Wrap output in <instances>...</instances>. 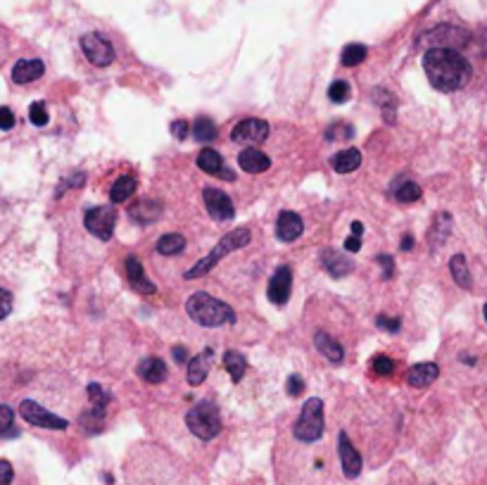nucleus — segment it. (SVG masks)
Returning a JSON list of instances; mask_svg holds the SVG:
<instances>
[{
    "label": "nucleus",
    "mask_w": 487,
    "mask_h": 485,
    "mask_svg": "<svg viewBox=\"0 0 487 485\" xmlns=\"http://www.w3.org/2000/svg\"><path fill=\"white\" fill-rule=\"evenodd\" d=\"M89 397H91V402H93V407H105L107 410V402L112 400V395L102 388L100 383H91L89 385Z\"/></svg>",
    "instance_id": "obj_38"
},
{
    "label": "nucleus",
    "mask_w": 487,
    "mask_h": 485,
    "mask_svg": "<svg viewBox=\"0 0 487 485\" xmlns=\"http://www.w3.org/2000/svg\"><path fill=\"white\" fill-rule=\"evenodd\" d=\"M399 248H402L404 253H409V250L414 248V236H412V233H407V236L402 238V245H399Z\"/></svg>",
    "instance_id": "obj_49"
},
{
    "label": "nucleus",
    "mask_w": 487,
    "mask_h": 485,
    "mask_svg": "<svg viewBox=\"0 0 487 485\" xmlns=\"http://www.w3.org/2000/svg\"><path fill=\"white\" fill-rule=\"evenodd\" d=\"M450 231H452V217L440 214L433 224V231H430V245H442L447 241V236H450Z\"/></svg>",
    "instance_id": "obj_32"
},
{
    "label": "nucleus",
    "mask_w": 487,
    "mask_h": 485,
    "mask_svg": "<svg viewBox=\"0 0 487 485\" xmlns=\"http://www.w3.org/2000/svg\"><path fill=\"white\" fill-rule=\"evenodd\" d=\"M423 72L430 86L440 93L461 91L470 81V62L452 48H428L423 55Z\"/></svg>",
    "instance_id": "obj_1"
},
{
    "label": "nucleus",
    "mask_w": 487,
    "mask_h": 485,
    "mask_svg": "<svg viewBox=\"0 0 487 485\" xmlns=\"http://www.w3.org/2000/svg\"><path fill=\"white\" fill-rule=\"evenodd\" d=\"M19 430L15 428V412L8 405H0V438H17Z\"/></svg>",
    "instance_id": "obj_33"
},
{
    "label": "nucleus",
    "mask_w": 487,
    "mask_h": 485,
    "mask_svg": "<svg viewBox=\"0 0 487 485\" xmlns=\"http://www.w3.org/2000/svg\"><path fill=\"white\" fill-rule=\"evenodd\" d=\"M293 435L300 443H316L324 435V402L319 397H309L304 402L300 419L293 426Z\"/></svg>",
    "instance_id": "obj_5"
},
{
    "label": "nucleus",
    "mask_w": 487,
    "mask_h": 485,
    "mask_svg": "<svg viewBox=\"0 0 487 485\" xmlns=\"http://www.w3.org/2000/svg\"><path fill=\"white\" fill-rule=\"evenodd\" d=\"M223 369L228 372L233 383H240L245 376V369H248V362H245V357L240 355V352L228 350L226 355H223Z\"/></svg>",
    "instance_id": "obj_26"
},
{
    "label": "nucleus",
    "mask_w": 487,
    "mask_h": 485,
    "mask_svg": "<svg viewBox=\"0 0 487 485\" xmlns=\"http://www.w3.org/2000/svg\"><path fill=\"white\" fill-rule=\"evenodd\" d=\"M193 136H195V140H198V143H212V140H214L217 136H219L217 124L212 122L210 117L200 114V117L195 119V124H193Z\"/></svg>",
    "instance_id": "obj_28"
},
{
    "label": "nucleus",
    "mask_w": 487,
    "mask_h": 485,
    "mask_svg": "<svg viewBox=\"0 0 487 485\" xmlns=\"http://www.w3.org/2000/svg\"><path fill=\"white\" fill-rule=\"evenodd\" d=\"M86 231L93 233L100 241H109L114 233V224H117V212H114L112 205H100L93 207V210L86 212L84 217Z\"/></svg>",
    "instance_id": "obj_7"
},
{
    "label": "nucleus",
    "mask_w": 487,
    "mask_h": 485,
    "mask_svg": "<svg viewBox=\"0 0 487 485\" xmlns=\"http://www.w3.org/2000/svg\"><path fill=\"white\" fill-rule=\"evenodd\" d=\"M238 165H240L243 172H248V174H261V172H266V169L271 167V160H269V155H264L261 150L245 148L238 155Z\"/></svg>",
    "instance_id": "obj_21"
},
{
    "label": "nucleus",
    "mask_w": 487,
    "mask_h": 485,
    "mask_svg": "<svg viewBox=\"0 0 487 485\" xmlns=\"http://www.w3.org/2000/svg\"><path fill=\"white\" fill-rule=\"evenodd\" d=\"M483 312H485V319H487V302H485V307H483Z\"/></svg>",
    "instance_id": "obj_51"
},
{
    "label": "nucleus",
    "mask_w": 487,
    "mask_h": 485,
    "mask_svg": "<svg viewBox=\"0 0 487 485\" xmlns=\"http://www.w3.org/2000/svg\"><path fill=\"white\" fill-rule=\"evenodd\" d=\"M185 250V238L181 233H167L157 241V253L164 255V257H172V255H178Z\"/></svg>",
    "instance_id": "obj_30"
},
{
    "label": "nucleus",
    "mask_w": 487,
    "mask_h": 485,
    "mask_svg": "<svg viewBox=\"0 0 487 485\" xmlns=\"http://www.w3.org/2000/svg\"><path fill=\"white\" fill-rule=\"evenodd\" d=\"M185 312L195 324L205 329H219V326L235 324V312L221 300L207 295V293H193L185 300Z\"/></svg>",
    "instance_id": "obj_2"
},
{
    "label": "nucleus",
    "mask_w": 487,
    "mask_h": 485,
    "mask_svg": "<svg viewBox=\"0 0 487 485\" xmlns=\"http://www.w3.org/2000/svg\"><path fill=\"white\" fill-rule=\"evenodd\" d=\"M190 134V124L185 122V119H176V122H172V136L176 140H185V136Z\"/></svg>",
    "instance_id": "obj_44"
},
{
    "label": "nucleus",
    "mask_w": 487,
    "mask_h": 485,
    "mask_svg": "<svg viewBox=\"0 0 487 485\" xmlns=\"http://www.w3.org/2000/svg\"><path fill=\"white\" fill-rule=\"evenodd\" d=\"M349 95H352V91H349V84H347V81H333L331 89H328V98H331L333 102H338V105L347 102Z\"/></svg>",
    "instance_id": "obj_37"
},
{
    "label": "nucleus",
    "mask_w": 487,
    "mask_h": 485,
    "mask_svg": "<svg viewBox=\"0 0 487 485\" xmlns=\"http://www.w3.org/2000/svg\"><path fill=\"white\" fill-rule=\"evenodd\" d=\"M376 100L380 102V107H383V117H385V122H387V124L395 122V98H392L390 93H387L385 89H378V91H376Z\"/></svg>",
    "instance_id": "obj_34"
},
{
    "label": "nucleus",
    "mask_w": 487,
    "mask_h": 485,
    "mask_svg": "<svg viewBox=\"0 0 487 485\" xmlns=\"http://www.w3.org/2000/svg\"><path fill=\"white\" fill-rule=\"evenodd\" d=\"M338 452H340V464H342L344 476H347V478H357L359 471H361V455L357 452V448L349 443L347 433L338 435Z\"/></svg>",
    "instance_id": "obj_15"
},
{
    "label": "nucleus",
    "mask_w": 487,
    "mask_h": 485,
    "mask_svg": "<svg viewBox=\"0 0 487 485\" xmlns=\"http://www.w3.org/2000/svg\"><path fill=\"white\" fill-rule=\"evenodd\" d=\"M43 74H46V64H43L41 60H19L12 67V81L19 86L38 81Z\"/></svg>",
    "instance_id": "obj_18"
},
{
    "label": "nucleus",
    "mask_w": 487,
    "mask_h": 485,
    "mask_svg": "<svg viewBox=\"0 0 487 485\" xmlns=\"http://www.w3.org/2000/svg\"><path fill=\"white\" fill-rule=\"evenodd\" d=\"M437 376H440V367H437V364L421 362V364H414L407 372V383L412 385V388H428Z\"/></svg>",
    "instance_id": "obj_17"
},
{
    "label": "nucleus",
    "mask_w": 487,
    "mask_h": 485,
    "mask_svg": "<svg viewBox=\"0 0 487 485\" xmlns=\"http://www.w3.org/2000/svg\"><path fill=\"white\" fill-rule=\"evenodd\" d=\"M129 217L136 224H152L162 217V205L155 200H140L129 210Z\"/></svg>",
    "instance_id": "obj_23"
},
{
    "label": "nucleus",
    "mask_w": 487,
    "mask_h": 485,
    "mask_svg": "<svg viewBox=\"0 0 487 485\" xmlns=\"http://www.w3.org/2000/svg\"><path fill=\"white\" fill-rule=\"evenodd\" d=\"M202 200H205V207L210 212V217L214 221H231L235 217V207L233 200L228 198L223 190L219 188H205L202 190Z\"/></svg>",
    "instance_id": "obj_10"
},
{
    "label": "nucleus",
    "mask_w": 487,
    "mask_h": 485,
    "mask_svg": "<svg viewBox=\"0 0 487 485\" xmlns=\"http://www.w3.org/2000/svg\"><path fill=\"white\" fill-rule=\"evenodd\" d=\"M250 241H252V233H250V228H233V231H228L226 236L221 238L217 245H214V250H212L207 257H202L198 264L193 266V269H188L185 271V279H200V276H205V274H210L212 269L221 262L226 255H231L235 253V250H240V248H245Z\"/></svg>",
    "instance_id": "obj_3"
},
{
    "label": "nucleus",
    "mask_w": 487,
    "mask_h": 485,
    "mask_svg": "<svg viewBox=\"0 0 487 485\" xmlns=\"http://www.w3.org/2000/svg\"><path fill=\"white\" fill-rule=\"evenodd\" d=\"M266 138H269V124L257 117L243 119V122L235 124L231 131V140L240 145H257V143H264Z\"/></svg>",
    "instance_id": "obj_9"
},
{
    "label": "nucleus",
    "mask_w": 487,
    "mask_h": 485,
    "mask_svg": "<svg viewBox=\"0 0 487 485\" xmlns=\"http://www.w3.org/2000/svg\"><path fill=\"white\" fill-rule=\"evenodd\" d=\"M185 426L200 440H212L221 433V414L219 407L210 400H202L185 414Z\"/></svg>",
    "instance_id": "obj_4"
},
{
    "label": "nucleus",
    "mask_w": 487,
    "mask_h": 485,
    "mask_svg": "<svg viewBox=\"0 0 487 485\" xmlns=\"http://www.w3.org/2000/svg\"><path fill=\"white\" fill-rule=\"evenodd\" d=\"M314 345H316V350H319L321 355L328 359V362H333V364H340L342 362L344 350H342V345L333 336H328V333H324V331H319V333L314 336Z\"/></svg>",
    "instance_id": "obj_24"
},
{
    "label": "nucleus",
    "mask_w": 487,
    "mask_h": 485,
    "mask_svg": "<svg viewBox=\"0 0 487 485\" xmlns=\"http://www.w3.org/2000/svg\"><path fill=\"white\" fill-rule=\"evenodd\" d=\"M15 478V471H12V464L8 459H0V485H10Z\"/></svg>",
    "instance_id": "obj_46"
},
{
    "label": "nucleus",
    "mask_w": 487,
    "mask_h": 485,
    "mask_svg": "<svg viewBox=\"0 0 487 485\" xmlns=\"http://www.w3.org/2000/svg\"><path fill=\"white\" fill-rule=\"evenodd\" d=\"M371 367H374V372L378 376H390L395 374V362H392L387 355H376L374 362H371Z\"/></svg>",
    "instance_id": "obj_39"
},
{
    "label": "nucleus",
    "mask_w": 487,
    "mask_h": 485,
    "mask_svg": "<svg viewBox=\"0 0 487 485\" xmlns=\"http://www.w3.org/2000/svg\"><path fill=\"white\" fill-rule=\"evenodd\" d=\"M359 165H361V152L357 148H344L331 157V167L338 174H352L357 172Z\"/></svg>",
    "instance_id": "obj_25"
},
{
    "label": "nucleus",
    "mask_w": 487,
    "mask_h": 485,
    "mask_svg": "<svg viewBox=\"0 0 487 485\" xmlns=\"http://www.w3.org/2000/svg\"><path fill=\"white\" fill-rule=\"evenodd\" d=\"M136 193V179L134 176H122L114 181V186L109 188V200L112 203H127L131 195Z\"/></svg>",
    "instance_id": "obj_27"
},
{
    "label": "nucleus",
    "mask_w": 487,
    "mask_h": 485,
    "mask_svg": "<svg viewBox=\"0 0 487 485\" xmlns=\"http://www.w3.org/2000/svg\"><path fill=\"white\" fill-rule=\"evenodd\" d=\"M304 231V221L302 217L297 214V212H281L278 214V221H276V238L281 243H293L297 241L300 236H302Z\"/></svg>",
    "instance_id": "obj_14"
},
{
    "label": "nucleus",
    "mask_w": 487,
    "mask_h": 485,
    "mask_svg": "<svg viewBox=\"0 0 487 485\" xmlns=\"http://www.w3.org/2000/svg\"><path fill=\"white\" fill-rule=\"evenodd\" d=\"M290 293H293V269H290L288 264H283V266H278L276 274L271 276L269 288H266V298H269L273 304L283 307L290 300Z\"/></svg>",
    "instance_id": "obj_12"
},
{
    "label": "nucleus",
    "mask_w": 487,
    "mask_h": 485,
    "mask_svg": "<svg viewBox=\"0 0 487 485\" xmlns=\"http://www.w3.org/2000/svg\"><path fill=\"white\" fill-rule=\"evenodd\" d=\"M198 167L202 169L205 174H210V176H217V179H223V181H235V174L231 169L226 167V162H223V157L219 155L214 148H202L198 152Z\"/></svg>",
    "instance_id": "obj_13"
},
{
    "label": "nucleus",
    "mask_w": 487,
    "mask_h": 485,
    "mask_svg": "<svg viewBox=\"0 0 487 485\" xmlns=\"http://www.w3.org/2000/svg\"><path fill=\"white\" fill-rule=\"evenodd\" d=\"M321 266H324L333 279H342V276H347L349 271H352V262L347 257H342V255H338L336 250H324V253H321Z\"/></svg>",
    "instance_id": "obj_22"
},
{
    "label": "nucleus",
    "mask_w": 487,
    "mask_h": 485,
    "mask_svg": "<svg viewBox=\"0 0 487 485\" xmlns=\"http://www.w3.org/2000/svg\"><path fill=\"white\" fill-rule=\"evenodd\" d=\"M369 55V48L364 46V43H349V46L342 48V55H340V62L344 67H357L361 64Z\"/></svg>",
    "instance_id": "obj_31"
},
{
    "label": "nucleus",
    "mask_w": 487,
    "mask_h": 485,
    "mask_svg": "<svg viewBox=\"0 0 487 485\" xmlns=\"http://www.w3.org/2000/svg\"><path fill=\"white\" fill-rule=\"evenodd\" d=\"M136 374H138L145 383L157 385V383H162V381L167 378V362L160 359V357H145V359H140Z\"/></svg>",
    "instance_id": "obj_20"
},
{
    "label": "nucleus",
    "mask_w": 487,
    "mask_h": 485,
    "mask_svg": "<svg viewBox=\"0 0 487 485\" xmlns=\"http://www.w3.org/2000/svg\"><path fill=\"white\" fill-rule=\"evenodd\" d=\"M15 122H17V119H15V112L10 110V107H0V129L10 131L15 127Z\"/></svg>",
    "instance_id": "obj_45"
},
{
    "label": "nucleus",
    "mask_w": 487,
    "mask_h": 485,
    "mask_svg": "<svg viewBox=\"0 0 487 485\" xmlns=\"http://www.w3.org/2000/svg\"><path fill=\"white\" fill-rule=\"evenodd\" d=\"M378 264L383 266V281H390L395 276V259L390 255H378Z\"/></svg>",
    "instance_id": "obj_42"
},
{
    "label": "nucleus",
    "mask_w": 487,
    "mask_h": 485,
    "mask_svg": "<svg viewBox=\"0 0 487 485\" xmlns=\"http://www.w3.org/2000/svg\"><path fill=\"white\" fill-rule=\"evenodd\" d=\"M19 414H21V419H24L26 423H31V426H38V428H50V430L69 428L67 419H62V417H57V414L48 412L46 407H41L34 400H21Z\"/></svg>",
    "instance_id": "obj_6"
},
{
    "label": "nucleus",
    "mask_w": 487,
    "mask_h": 485,
    "mask_svg": "<svg viewBox=\"0 0 487 485\" xmlns=\"http://www.w3.org/2000/svg\"><path fill=\"white\" fill-rule=\"evenodd\" d=\"M172 355H174V359H176L178 364H185V359H188V350H185L183 345H174Z\"/></svg>",
    "instance_id": "obj_48"
},
{
    "label": "nucleus",
    "mask_w": 487,
    "mask_h": 485,
    "mask_svg": "<svg viewBox=\"0 0 487 485\" xmlns=\"http://www.w3.org/2000/svg\"><path fill=\"white\" fill-rule=\"evenodd\" d=\"M450 271H452V279L457 281V286L463 288V291H468L470 271H468V264H466V257H463V255H454L450 262Z\"/></svg>",
    "instance_id": "obj_29"
},
{
    "label": "nucleus",
    "mask_w": 487,
    "mask_h": 485,
    "mask_svg": "<svg viewBox=\"0 0 487 485\" xmlns=\"http://www.w3.org/2000/svg\"><path fill=\"white\" fill-rule=\"evenodd\" d=\"M423 43H428L430 48H452V51H459V48L468 43V34L457 29V26L445 24V26H437V29L428 31V34L423 36Z\"/></svg>",
    "instance_id": "obj_11"
},
{
    "label": "nucleus",
    "mask_w": 487,
    "mask_h": 485,
    "mask_svg": "<svg viewBox=\"0 0 487 485\" xmlns=\"http://www.w3.org/2000/svg\"><path fill=\"white\" fill-rule=\"evenodd\" d=\"M81 51L95 67H109L114 62V48L102 34H86L81 38Z\"/></svg>",
    "instance_id": "obj_8"
},
{
    "label": "nucleus",
    "mask_w": 487,
    "mask_h": 485,
    "mask_svg": "<svg viewBox=\"0 0 487 485\" xmlns=\"http://www.w3.org/2000/svg\"><path fill=\"white\" fill-rule=\"evenodd\" d=\"M127 279H129V286L134 288L136 293H140V295H155L157 293L155 283L145 276L143 264H140L138 257H127Z\"/></svg>",
    "instance_id": "obj_16"
},
{
    "label": "nucleus",
    "mask_w": 487,
    "mask_h": 485,
    "mask_svg": "<svg viewBox=\"0 0 487 485\" xmlns=\"http://www.w3.org/2000/svg\"><path fill=\"white\" fill-rule=\"evenodd\" d=\"M344 250H347V253H359L361 250V236L347 238V241H344Z\"/></svg>",
    "instance_id": "obj_47"
},
{
    "label": "nucleus",
    "mask_w": 487,
    "mask_h": 485,
    "mask_svg": "<svg viewBox=\"0 0 487 485\" xmlns=\"http://www.w3.org/2000/svg\"><path fill=\"white\" fill-rule=\"evenodd\" d=\"M421 198V186L414 181H407L404 186H399L395 190V200L397 203H416Z\"/></svg>",
    "instance_id": "obj_35"
},
{
    "label": "nucleus",
    "mask_w": 487,
    "mask_h": 485,
    "mask_svg": "<svg viewBox=\"0 0 487 485\" xmlns=\"http://www.w3.org/2000/svg\"><path fill=\"white\" fill-rule=\"evenodd\" d=\"M212 359H214V352L205 350L188 362V383L193 385V388H198V385L205 383L207 374H210V369H212Z\"/></svg>",
    "instance_id": "obj_19"
},
{
    "label": "nucleus",
    "mask_w": 487,
    "mask_h": 485,
    "mask_svg": "<svg viewBox=\"0 0 487 485\" xmlns=\"http://www.w3.org/2000/svg\"><path fill=\"white\" fill-rule=\"evenodd\" d=\"M376 326H378V329H383V331H387V333H397L399 331V319H392V317H385V314H378V317H376Z\"/></svg>",
    "instance_id": "obj_41"
},
{
    "label": "nucleus",
    "mask_w": 487,
    "mask_h": 485,
    "mask_svg": "<svg viewBox=\"0 0 487 485\" xmlns=\"http://www.w3.org/2000/svg\"><path fill=\"white\" fill-rule=\"evenodd\" d=\"M352 233L354 236H361V233H364V224H361V221H352Z\"/></svg>",
    "instance_id": "obj_50"
},
{
    "label": "nucleus",
    "mask_w": 487,
    "mask_h": 485,
    "mask_svg": "<svg viewBox=\"0 0 487 485\" xmlns=\"http://www.w3.org/2000/svg\"><path fill=\"white\" fill-rule=\"evenodd\" d=\"M12 293L5 291V288H0V321L8 319L10 312H12Z\"/></svg>",
    "instance_id": "obj_40"
},
{
    "label": "nucleus",
    "mask_w": 487,
    "mask_h": 485,
    "mask_svg": "<svg viewBox=\"0 0 487 485\" xmlns=\"http://www.w3.org/2000/svg\"><path fill=\"white\" fill-rule=\"evenodd\" d=\"M29 122L34 124V127H46L48 122H50V114H48V107L46 102H31L29 107Z\"/></svg>",
    "instance_id": "obj_36"
},
{
    "label": "nucleus",
    "mask_w": 487,
    "mask_h": 485,
    "mask_svg": "<svg viewBox=\"0 0 487 485\" xmlns=\"http://www.w3.org/2000/svg\"><path fill=\"white\" fill-rule=\"evenodd\" d=\"M302 390H304V381L300 378L297 374H293L288 378V383H286V392L290 397H297V395H302Z\"/></svg>",
    "instance_id": "obj_43"
}]
</instances>
